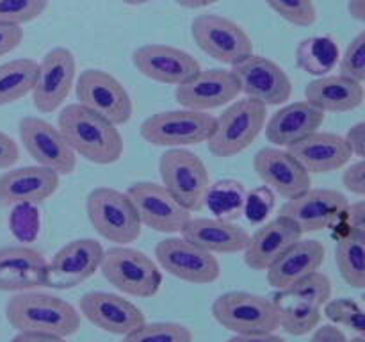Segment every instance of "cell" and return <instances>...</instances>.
<instances>
[{
  "label": "cell",
  "mask_w": 365,
  "mask_h": 342,
  "mask_svg": "<svg viewBox=\"0 0 365 342\" xmlns=\"http://www.w3.org/2000/svg\"><path fill=\"white\" fill-rule=\"evenodd\" d=\"M253 167L264 185L274 195L289 200L312 187L309 171L287 152L278 146H266L253 157Z\"/></svg>",
  "instance_id": "cell-20"
},
{
  "label": "cell",
  "mask_w": 365,
  "mask_h": 342,
  "mask_svg": "<svg viewBox=\"0 0 365 342\" xmlns=\"http://www.w3.org/2000/svg\"><path fill=\"white\" fill-rule=\"evenodd\" d=\"M103 246L95 239H75L66 242L50 262H46L45 287L73 289L89 280L100 269Z\"/></svg>",
  "instance_id": "cell-16"
},
{
  "label": "cell",
  "mask_w": 365,
  "mask_h": 342,
  "mask_svg": "<svg viewBox=\"0 0 365 342\" xmlns=\"http://www.w3.org/2000/svg\"><path fill=\"white\" fill-rule=\"evenodd\" d=\"M212 316L225 330L235 335L274 333L280 328V316L273 299L245 291H230L217 296Z\"/></svg>",
  "instance_id": "cell-6"
},
{
  "label": "cell",
  "mask_w": 365,
  "mask_h": 342,
  "mask_svg": "<svg viewBox=\"0 0 365 342\" xmlns=\"http://www.w3.org/2000/svg\"><path fill=\"white\" fill-rule=\"evenodd\" d=\"M267 121V107L257 100L239 98L228 103L223 114L216 118L214 130L207 139L212 155L228 159L253 145Z\"/></svg>",
  "instance_id": "cell-3"
},
{
  "label": "cell",
  "mask_w": 365,
  "mask_h": 342,
  "mask_svg": "<svg viewBox=\"0 0 365 342\" xmlns=\"http://www.w3.org/2000/svg\"><path fill=\"white\" fill-rule=\"evenodd\" d=\"M24 41V28L18 25L0 24V57L7 56Z\"/></svg>",
  "instance_id": "cell-45"
},
{
  "label": "cell",
  "mask_w": 365,
  "mask_h": 342,
  "mask_svg": "<svg viewBox=\"0 0 365 342\" xmlns=\"http://www.w3.org/2000/svg\"><path fill=\"white\" fill-rule=\"evenodd\" d=\"M6 319L16 331L70 337L81 328V314L71 303L45 292H18L6 303Z\"/></svg>",
  "instance_id": "cell-2"
},
{
  "label": "cell",
  "mask_w": 365,
  "mask_h": 342,
  "mask_svg": "<svg viewBox=\"0 0 365 342\" xmlns=\"http://www.w3.org/2000/svg\"><path fill=\"white\" fill-rule=\"evenodd\" d=\"M287 152L310 175L331 173V171L341 170L353 157L342 135L321 130L289 145Z\"/></svg>",
  "instance_id": "cell-25"
},
{
  "label": "cell",
  "mask_w": 365,
  "mask_h": 342,
  "mask_svg": "<svg viewBox=\"0 0 365 342\" xmlns=\"http://www.w3.org/2000/svg\"><path fill=\"white\" fill-rule=\"evenodd\" d=\"M274 203H277V195L267 185H260L248 191L242 214L248 217L250 223H264L266 217L273 212Z\"/></svg>",
  "instance_id": "cell-42"
},
{
  "label": "cell",
  "mask_w": 365,
  "mask_h": 342,
  "mask_svg": "<svg viewBox=\"0 0 365 342\" xmlns=\"http://www.w3.org/2000/svg\"><path fill=\"white\" fill-rule=\"evenodd\" d=\"M20 160V146L9 134L0 130V170H9Z\"/></svg>",
  "instance_id": "cell-46"
},
{
  "label": "cell",
  "mask_w": 365,
  "mask_h": 342,
  "mask_svg": "<svg viewBox=\"0 0 365 342\" xmlns=\"http://www.w3.org/2000/svg\"><path fill=\"white\" fill-rule=\"evenodd\" d=\"M191 36L207 56L228 66L253 53V41L248 32L221 14H198L191 24Z\"/></svg>",
  "instance_id": "cell-9"
},
{
  "label": "cell",
  "mask_w": 365,
  "mask_h": 342,
  "mask_svg": "<svg viewBox=\"0 0 365 342\" xmlns=\"http://www.w3.org/2000/svg\"><path fill=\"white\" fill-rule=\"evenodd\" d=\"M310 342H348L344 331L335 324H323L317 326Z\"/></svg>",
  "instance_id": "cell-48"
},
{
  "label": "cell",
  "mask_w": 365,
  "mask_h": 342,
  "mask_svg": "<svg viewBox=\"0 0 365 342\" xmlns=\"http://www.w3.org/2000/svg\"><path fill=\"white\" fill-rule=\"evenodd\" d=\"M127 195L138 210L141 224L160 234H180L192 217L163 184L135 182L127 189Z\"/></svg>",
  "instance_id": "cell-15"
},
{
  "label": "cell",
  "mask_w": 365,
  "mask_h": 342,
  "mask_svg": "<svg viewBox=\"0 0 365 342\" xmlns=\"http://www.w3.org/2000/svg\"><path fill=\"white\" fill-rule=\"evenodd\" d=\"M121 2L127 4V6H145V4L155 2V0H121Z\"/></svg>",
  "instance_id": "cell-53"
},
{
  "label": "cell",
  "mask_w": 365,
  "mask_h": 342,
  "mask_svg": "<svg viewBox=\"0 0 365 342\" xmlns=\"http://www.w3.org/2000/svg\"><path fill=\"white\" fill-rule=\"evenodd\" d=\"M321 312L335 324L344 326L355 331L356 335H365V319L364 309L356 299L353 298H337L328 299L323 305Z\"/></svg>",
  "instance_id": "cell-36"
},
{
  "label": "cell",
  "mask_w": 365,
  "mask_h": 342,
  "mask_svg": "<svg viewBox=\"0 0 365 342\" xmlns=\"http://www.w3.org/2000/svg\"><path fill=\"white\" fill-rule=\"evenodd\" d=\"M335 262L346 284L355 289L365 287V241L351 235L339 239Z\"/></svg>",
  "instance_id": "cell-34"
},
{
  "label": "cell",
  "mask_w": 365,
  "mask_h": 342,
  "mask_svg": "<svg viewBox=\"0 0 365 342\" xmlns=\"http://www.w3.org/2000/svg\"><path fill=\"white\" fill-rule=\"evenodd\" d=\"M41 227V216H39L38 205L34 203H20L13 205L9 216L11 234L20 242H32L39 234Z\"/></svg>",
  "instance_id": "cell-39"
},
{
  "label": "cell",
  "mask_w": 365,
  "mask_h": 342,
  "mask_svg": "<svg viewBox=\"0 0 365 342\" xmlns=\"http://www.w3.org/2000/svg\"><path fill=\"white\" fill-rule=\"evenodd\" d=\"M342 184L349 192L356 196H365V160L359 159L356 162H351L344 170L342 175Z\"/></svg>",
  "instance_id": "cell-44"
},
{
  "label": "cell",
  "mask_w": 365,
  "mask_h": 342,
  "mask_svg": "<svg viewBox=\"0 0 365 342\" xmlns=\"http://www.w3.org/2000/svg\"><path fill=\"white\" fill-rule=\"evenodd\" d=\"M132 63L135 70L150 81L171 86H180L191 81L202 70L196 57L191 53L163 43H150L135 48L132 53Z\"/></svg>",
  "instance_id": "cell-18"
},
{
  "label": "cell",
  "mask_w": 365,
  "mask_h": 342,
  "mask_svg": "<svg viewBox=\"0 0 365 342\" xmlns=\"http://www.w3.org/2000/svg\"><path fill=\"white\" fill-rule=\"evenodd\" d=\"M273 301L278 309V316H280V328L294 337H302V335L314 331L323 319L321 306L305 301V299L291 298V296L277 292L273 296Z\"/></svg>",
  "instance_id": "cell-31"
},
{
  "label": "cell",
  "mask_w": 365,
  "mask_h": 342,
  "mask_svg": "<svg viewBox=\"0 0 365 342\" xmlns=\"http://www.w3.org/2000/svg\"><path fill=\"white\" fill-rule=\"evenodd\" d=\"M46 262L45 255L31 246L0 248V291L25 292L43 287Z\"/></svg>",
  "instance_id": "cell-24"
},
{
  "label": "cell",
  "mask_w": 365,
  "mask_h": 342,
  "mask_svg": "<svg viewBox=\"0 0 365 342\" xmlns=\"http://www.w3.org/2000/svg\"><path fill=\"white\" fill-rule=\"evenodd\" d=\"M18 134L25 152L57 175H71L77 167V155L64 135L50 121L38 116H25L18 123Z\"/></svg>",
  "instance_id": "cell-12"
},
{
  "label": "cell",
  "mask_w": 365,
  "mask_h": 342,
  "mask_svg": "<svg viewBox=\"0 0 365 342\" xmlns=\"http://www.w3.org/2000/svg\"><path fill=\"white\" fill-rule=\"evenodd\" d=\"M216 118L192 109H175L155 113L141 123V138L153 146L184 148L207 142L214 130Z\"/></svg>",
  "instance_id": "cell-8"
},
{
  "label": "cell",
  "mask_w": 365,
  "mask_h": 342,
  "mask_svg": "<svg viewBox=\"0 0 365 342\" xmlns=\"http://www.w3.org/2000/svg\"><path fill=\"white\" fill-rule=\"evenodd\" d=\"M81 312L102 331L121 337L145 323V314L138 305L113 292H86L81 298Z\"/></svg>",
  "instance_id": "cell-21"
},
{
  "label": "cell",
  "mask_w": 365,
  "mask_h": 342,
  "mask_svg": "<svg viewBox=\"0 0 365 342\" xmlns=\"http://www.w3.org/2000/svg\"><path fill=\"white\" fill-rule=\"evenodd\" d=\"M155 259L166 273L187 284H212L221 276L217 256L184 237H168L157 242Z\"/></svg>",
  "instance_id": "cell-13"
},
{
  "label": "cell",
  "mask_w": 365,
  "mask_h": 342,
  "mask_svg": "<svg viewBox=\"0 0 365 342\" xmlns=\"http://www.w3.org/2000/svg\"><path fill=\"white\" fill-rule=\"evenodd\" d=\"M327 113L307 100L285 103L266 121V138L274 146L287 148L292 142L314 134L323 127Z\"/></svg>",
  "instance_id": "cell-26"
},
{
  "label": "cell",
  "mask_w": 365,
  "mask_h": 342,
  "mask_svg": "<svg viewBox=\"0 0 365 342\" xmlns=\"http://www.w3.org/2000/svg\"><path fill=\"white\" fill-rule=\"evenodd\" d=\"M246 195L248 191L242 182L225 178V180H217L216 184H210L205 207H209L210 212L216 214L220 219L235 221L245 212Z\"/></svg>",
  "instance_id": "cell-33"
},
{
  "label": "cell",
  "mask_w": 365,
  "mask_h": 342,
  "mask_svg": "<svg viewBox=\"0 0 365 342\" xmlns=\"http://www.w3.org/2000/svg\"><path fill=\"white\" fill-rule=\"evenodd\" d=\"M278 292H282L285 296H291V298L305 299V301H310L323 309L324 303L331 298V281L324 273L314 271V273L299 278L298 281H294L289 287L280 289Z\"/></svg>",
  "instance_id": "cell-37"
},
{
  "label": "cell",
  "mask_w": 365,
  "mask_h": 342,
  "mask_svg": "<svg viewBox=\"0 0 365 342\" xmlns=\"http://www.w3.org/2000/svg\"><path fill=\"white\" fill-rule=\"evenodd\" d=\"M348 145L349 152H351L353 157L356 159H364L365 155V123L364 121H359V123L353 125L346 135H342Z\"/></svg>",
  "instance_id": "cell-47"
},
{
  "label": "cell",
  "mask_w": 365,
  "mask_h": 342,
  "mask_svg": "<svg viewBox=\"0 0 365 342\" xmlns=\"http://www.w3.org/2000/svg\"><path fill=\"white\" fill-rule=\"evenodd\" d=\"M241 93L248 98L269 105H282L291 100L292 82L287 71L273 59L252 53L230 68Z\"/></svg>",
  "instance_id": "cell-11"
},
{
  "label": "cell",
  "mask_w": 365,
  "mask_h": 342,
  "mask_svg": "<svg viewBox=\"0 0 365 342\" xmlns=\"http://www.w3.org/2000/svg\"><path fill=\"white\" fill-rule=\"evenodd\" d=\"M57 128L75 155L88 162L107 166L118 162L123 155V135L116 125L78 103H70L61 110Z\"/></svg>",
  "instance_id": "cell-1"
},
{
  "label": "cell",
  "mask_w": 365,
  "mask_h": 342,
  "mask_svg": "<svg viewBox=\"0 0 365 342\" xmlns=\"http://www.w3.org/2000/svg\"><path fill=\"white\" fill-rule=\"evenodd\" d=\"M324 259H327V249L323 242L316 239H298L267 267V281L271 287L280 291L298 281L299 278L319 271Z\"/></svg>",
  "instance_id": "cell-28"
},
{
  "label": "cell",
  "mask_w": 365,
  "mask_h": 342,
  "mask_svg": "<svg viewBox=\"0 0 365 342\" xmlns=\"http://www.w3.org/2000/svg\"><path fill=\"white\" fill-rule=\"evenodd\" d=\"M339 56V45L334 36H312L299 41L296 48V64L305 73L323 77L334 71Z\"/></svg>",
  "instance_id": "cell-30"
},
{
  "label": "cell",
  "mask_w": 365,
  "mask_h": 342,
  "mask_svg": "<svg viewBox=\"0 0 365 342\" xmlns=\"http://www.w3.org/2000/svg\"><path fill=\"white\" fill-rule=\"evenodd\" d=\"M86 212L96 234L116 244H128L141 235V219L127 192L114 187H95L86 200Z\"/></svg>",
  "instance_id": "cell-4"
},
{
  "label": "cell",
  "mask_w": 365,
  "mask_h": 342,
  "mask_svg": "<svg viewBox=\"0 0 365 342\" xmlns=\"http://www.w3.org/2000/svg\"><path fill=\"white\" fill-rule=\"evenodd\" d=\"M227 342H287L285 338L274 333H252V335H234Z\"/></svg>",
  "instance_id": "cell-50"
},
{
  "label": "cell",
  "mask_w": 365,
  "mask_h": 342,
  "mask_svg": "<svg viewBox=\"0 0 365 342\" xmlns=\"http://www.w3.org/2000/svg\"><path fill=\"white\" fill-rule=\"evenodd\" d=\"M75 75L77 59L70 48L57 46L46 52L41 63H38V75L31 91L36 109L48 114L64 105L75 84Z\"/></svg>",
  "instance_id": "cell-14"
},
{
  "label": "cell",
  "mask_w": 365,
  "mask_h": 342,
  "mask_svg": "<svg viewBox=\"0 0 365 342\" xmlns=\"http://www.w3.org/2000/svg\"><path fill=\"white\" fill-rule=\"evenodd\" d=\"M298 224L287 216L278 214L274 219L264 221L255 234L250 235L248 246L245 248L246 266L255 271H266L289 246L302 239Z\"/></svg>",
  "instance_id": "cell-23"
},
{
  "label": "cell",
  "mask_w": 365,
  "mask_h": 342,
  "mask_svg": "<svg viewBox=\"0 0 365 342\" xmlns=\"http://www.w3.org/2000/svg\"><path fill=\"white\" fill-rule=\"evenodd\" d=\"M38 75L34 59H13L0 64V107L25 98L32 91Z\"/></svg>",
  "instance_id": "cell-32"
},
{
  "label": "cell",
  "mask_w": 365,
  "mask_h": 342,
  "mask_svg": "<svg viewBox=\"0 0 365 342\" xmlns=\"http://www.w3.org/2000/svg\"><path fill=\"white\" fill-rule=\"evenodd\" d=\"M9 342H66L64 337H57V335H46V333H31V331H18Z\"/></svg>",
  "instance_id": "cell-49"
},
{
  "label": "cell",
  "mask_w": 365,
  "mask_h": 342,
  "mask_svg": "<svg viewBox=\"0 0 365 342\" xmlns=\"http://www.w3.org/2000/svg\"><path fill=\"white\" fill-rule=\"evenodd\" d=\"M241 95V88L232 73V70L225 68H210V70H200L191 81L177 86L175 98L185 109L202 110L209 113L212 109L228 105L237 100Z\"/></svg>",
  "instance_id": "cell-19"
},
{
  "label": "cell",
  "mask_w": 365,
  "mask_h": 342,
  "mask_svg": "<svg viewBox=\"0 0 365 342\" xmlns=\"http://www.w3.org/2000/svg\"><path fill=\"white\" fill-rule=\"evenodd\" d=\"M364 84L344 75H323L305 88V100L323 113H351L364 102Z\"/></svg>",
  "instance_id": "cell-29"
},
{
  "label": "cell",
  "mask_w": 365,
  "mask_h": 342,
  "mask_svg": "<svg viewBox=\"0 0 365 342\" xmlns=\"http://www.w3.org/2000/svg\"><path fill=\"white\" fill-rule=\"evenodd\" d=\"M266 4L278 16L298 27H310L317 20V9L312 0H266Z\"/></svg>",
  "instance_id": "cell-40"
},
{
  "label": "cell",
  "mask_w": 365,
  "mask_h": 342,
  "mask_svg": "<svg viewBox=\"0 0 365 342\" xmlns=\"http://www.w3.org/2000/svg\"><path fill=\"white\" fill-rule=\"evenodd\" d=\"M341 221L344 223V228H346L344 235H351V237L362 239V241H365V203H364V200H359V202H355V203H349ZM344 235H342V237H344Z\"/></svg>",
  "instance_id": "cell-43"
},
{
  "label": "cell",
  "mask_w": 365,
  "mask_h": 342,
  "mask_svg": "<svg viewBox=\"0 0 365 342\" xmlns=\"http://www.w3.org/2000/svg\"><path fill=\"white\" fill-rule=\"evenodd\" d=\"M349 202L335 189H307L282 205L280 214L299 227L302 234L324 230L342 219Z\"/></svg>",
  "instance_id": "cell-17"
},
{
  "label": "cell",
  "mask_w": 365,
  "mask_h": 342,
  "mask_svg": "<svg viewBox=\"0 0 365 342\" xmlns=\"http://www.w3.org/2000/svg\"><path fill=\"white\" fill-rule=\"evenodd\" d=\"M192 331L180 323H143L121 342H192Z\"/></svg>",
  "instance_id": "cell-35"
},
{
  "label": "cell",
  "mask_w": 365,
  "mask_h": 342,
  "mask_svg": "<svg viewBox=\"0 0 365 342\" xmlns=\"http://www.w3.org/2000/svg\"><path fill=\"white\" fill-rule=\"evenodd\" d=\"M175 2L185 9H202V7H209L220 0H175Z\"/></svg>",
  "instance_id": "cell-52"
},
{
  "label": "cell",
  "mask_w": 365,
  "mask_h": 342,
  "mask_svg": "<svg viewBox=\"0 0 365 342\" xmlns=\"http://www.w3.org/2000/svg\"><path fill=\"white\" fill-rule=\"evenodd\" d=\"M78 105L106 118L113 125H125L134 114L132 98L125 86L109 71L89 68L84 70L75 84Z\"/></svg>",
  "instance_id": "cell-10"
},
{
  "label": "cell",
  "mask_w": 365,
  "mask_h": 342,
  "mask_svg": "<svg viewBox=\"0 0 365 342\" xmlns=\"http://www.w3.org/2000/svg\"><path fill=\"white\" fill-rule=\"evenodd\" d=\"M348 342H365V335H355V337Z\"/></svg>",
  "instance_id": "cell-54"
},
{
  "label": "cell",
  "mask_w": 365,
  "mask_h": 342,
  "mask_svg": "<svg viewBox=\"0 0 365 342\" xmlns=\"http://www.w3.org/2000/svg\"><path fill=\"white\" fill-rule=\"evenodd\" d=\"M48 4L50 0H0V24L21 27L41 16Z\"/></svg>",
  "instance_id": "cell-38"
},
{
  "label": "cell",
  "mask_w": 365,
  "mask_h": 342,
  "mask_svg": "<svg viewBox=\"0 0 365 342\" xmlns=\"http://www.w3.org/2000/svg\"><path fill=\"white\" fill-rule=\"evenodd\" d=\"M339 75L353 78L356 82L365 81V31L359 32L346 46L344 53L339 56Z\"/></svg>",
  "instance_id": "cell-41"
},
{
  "label": "cell",
  "mask_w": 365,
  "mask_h": 342,
  "mask_svg": "<svg viewBox=\"0 0 365 342\" xmlns=\"http://www.w3.org/2000/svg\"><path fill=\"white\" fill-rule=\"evenodd\" d=\"M100 271L118 291L134 298H153L163 285L159 266L146 253L125 244L103 249Z\"/></svg>",
  "instance_id": "cell-5"
},
{
  "label": "cell",
  "mask_w": 365,
  "mask_h": 342,
  "mask_svg": "<svg viewBox=\"0 0 365 342\" xmlns=\"http://www.w3.org/2000/svg\"><path fill=\"white\" fill-rule=\"evenodd\" d=\"M159 173L163 185L189 212L205 207L210 175L203 160L185 148H170L160 155Z\"/></svg>",
  "instance_id": "cell-7"
},
{
  "label": "cell",
  "mask_w": 365,
  "mask_h": 342,
  "mask_svg": "<svg viewBox=\"0 0 365 342\" xmlns=\"http://www.w3.org/2000/svg\"><path fill=\"white\" fill-rule=\"evenodd\" d=\"M61 175L43 166H24L0 175V207L45 202L59 189Z\"/></svg>",
  "instance_id": "cell-22"
},
{
  "label": "cell",
  "mask_w": 365,
  "mask_h": 342,
  "mask_svg": "<svg viewBox=\"0 0 365 342\" xmlns=\"http://www.w3.org/2000/svg\"><path fill=\"white\" fill-rule=\"evenodd\" d=\"M180 234L185 241L214 255L245 252L250 241V234L241 224L220 217H191Z\"/></svg>",
  "instance_id": "cell-27"
},
{
  "label": "cell",
  "mask_w": 365,
  "mask_h": 342,
  "mask_svg": "<svg viewBox=\"0 0 365 342\" xmlns=\"http://www.w3.org/2000/svg\"><path fill=\"white\" fill-rule=\"evenodd\" d=\"M348 11L351 18L359 21H365V0H349Z\"/></svg>",
  "instance_id": "cell-51"
}]
</instances>
